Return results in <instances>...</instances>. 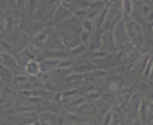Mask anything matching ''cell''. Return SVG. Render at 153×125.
<instances>
[{
  "mask_svg": "<svg viewBox=\"0 0 153 125\" xmlns=\"http://www.w3.org/2000/svg\"><path fill=\"white\" fill-rule=\"evenodd\" d=\"M125 21V27L129 35V43L132 44L135 49H139L143 46L145 41H143V32H142L141 25L138 24L134 18H127Z\"/></svg>",
  "mask_w": 153,
  "mask_h": 125,
  "instance_id": "obj_1",
  "label": "cell"
},
{
  "mask_svg": "<svg viewBox=\"0 0 153 125\" xmlns=\"http://www.w3.org/2000/svg\"><path fill=\"white\" fill-rule=\"evenodd\" d=\"M113 36H114V41L117 43V47L120 46H124L125 43L129 42V35H128V31H127V27H125V21L121 20L117 22V25L113 28Z\"/></svg>",
  "mask_w": 153,
  "mask_h": 125,
  "instance_id": "obj_2",
  "label": "cell"
},
{
  "mask_svg": "<svg viewBox=\"0 0 153 125\" xmlns=\"http://www.w3.org/2000/svg\"><path fill=\"white\" fill-rule=\"evenodd\" d=\"M102 50L110 53V54H114L117 52V43L114 41L113 36V31H105L102 32Z\"/></svg>",
  "mask_w": 153,
  "mask_h": 125,
  "instance_id": "obj_3",
  "label": "cell"
},
{
  "mask_svg": "<svg viewBox=\"0 0 153 125\" xmlns=\"http://www.w3.org/2000/svg\"><path fill=\"white\" fill-rule=\"evenodd\" d=\"M1 65L6 67V68H8L14 75L21 74V70H22L21 68V65L18 64L17 58L13 56V54H10V53H3L1 52Z\"/></svg>",
  "mask_w": 153,
  "mask_h": 125,
  "instance_id": "obj_4",
  "label": "cell"
},
{
  "mask_svg": "<svg viewBox=\"0 0 153 125\" xmlns=\"http://www.w3.org/2000/svg\"><path fill=\"white\" fill-rule=\"evenodd\" d=\"M95 70H96V65L92 61H76L73 67V74L88 75V74H92Z\"/></svg>",
  "mask_w": 153,
  "mask_h": 125,
  "instance_id": "obj_5",
  "label": "cell"
},
{
  "mask_svg": "<svg viewBox=\"0 0 153 125\" xmlns=\"http://www.w3.org/2000/svg\"><path fill=\"white\" fill-rule=\"evenodd\" d=\"M40 125H60V115L53 111H42L39 114Z\"/></svg>",
  "mask_w": 153,
  "mask_h": 125,
  "instance_id": "obj_6",
  "label": "cell"
},
{
  "mask_svg": "<svg viewBox=\"0 0 153 125\" xmlns=\"http://www.w3.org/2000/svg\"><path fill=\"white\" fill-rule=\"evenodd\" d=\"M139 11L145 22H153V4L152 1H139Z\"/></svg>",
  "mask_w": 153,
  "mask_h": 125,
  "instance_id": "obj_7",
  "label": "cell"
},
{
  "mask_svg": "<svg viewBox=\"0 0 153 125\" xmlns=\"http://www.w3.org/2000/svg\"><path fill=\"white\" fill-rule=\"evenodd\" d=\"M76 114H78L82 120H85V118H88V117H93V115H96V114H97V109H96L95 101H92V103H89V101H88V103L82 104L79 109L76 110Z\"/></svg>",
  "mask_w": 153,
  "mask_h": 125,
  "instance_id": "obj_8",
  "label": "cell"
},
{
  "mask_svg": "<svg viewBox=\"0 0 153 125\" xmlns=\"http://www.w3.org/2000/svg\"><path fill=\"white\" fill-rule=\"evenodd\" d=\"M48 39H49V33H48V31H46V29H43V31L36 32L35 35H33V36H32V42H31V43L35 44L38 49H40V50H42V49L46 46Z\"/></svg>",
  "mask_w": 153,
  "mask_h": 125,
  "instance_id": "obj_9",
  "label": "cell"
},
{
  "mask_svg": "<svg viewBox=\"0 0 153 125\" xmlns=\"http://www.w3.org/2000/svg\"><path fill=\"white\" fill-rule=\"evenodd\" d=\"M85 103H88V97L86 96H76V97L70 99L68 103L65 104V109L68 110V111H76V110L79 109L82 104H85Z\"/></svg>",
  "mask_w": 153,
  "mask_h": 125,
  "instance_id": "obj_10",
  "label": "cell"
},
{
  "mask_svg": "<svg viewBox=\"0 0 153 125\" xmlns=\"http://www.w3.org/2000/svg\"><path fill=\"white\" fill-rule=\"evenodd\" d=\"M24 70L29 77H38L40 74V63L39 61H35V60H31L28 64L25 65Z\"/></svg>",
  "mask_w": 153,
  "mask_h": 125,
  "instance_id": "obj_11",
  "label": "cell"
},
{
  "mask_svg": "<svg viewBox=\"0 0 153 125\" xmlns=\"http://www.w3.org/2000/svg\"><path fill=\"white\" fill-rule=\"evenodd\" d=\"M70 17H71V13L59 4V8H57L56 13L53 14V20H54V22H61V21H64V20L67 21Z\"/></svg>",
  "mask_w": 153,
  "mask_h": 125,
  "instance_id": "obj_12",
  "label": "cell"
},
{
  "mask_svg": "<svg viewBox=\"0 0 153 125\" xmlns=\"http://www.w3.org/2000/svg\"><path fill=\"white\" fill-rule=\"evenodd\" d=\"M86 75H81V74H70L68 77L64 78V82L68 86H74V85H81L84 82Z\"/></svg>",
  "mask_w": 153,
  "mask_h": 125,
  "instance_id": "obj_13",
  "label": "cell"
},
{
  "mask_svg": "<svg viewBox=\"0 0 153 125\" xmlns=\"http://www.w3.org/2000/svg\"><path fill=\"white\" fill-rule=\"evenodd\" d=\"M13 79H14V74H13L8 68H6V67L1 65V85L11 84Z\"/></svg>",
  "mask_w": 153,
  "mask_h": 125,
  "instance_id": "obj_14",
  "label": "cell"
},
{
  "mask_svg": "<svg viewBox=\"0 0 153 125\" xmlns=\"http://www.w3.org/2000/svg\"><path fill=\"white\" fill-rule=\"evenodd\" d=\"M1 52L3 53H13V42L10 38H7L3 32V36H1Z\"/></svg>",
  "mask_w": 153,
  "mask_h": 125,
  "instance_id": "obj_15",
  "label": "cell"
},
{
  "mask_svg": "<svg viewBox=\"0 0 153 125\" xmlns=\"http://www.w3.org/2000/svg\"><path fill=\"white\" fill-rule=\"evenodd\" d=\"M148 109H149V101L142 100L139 104V117H141L142 122L148 121Z\"/></svg>",
  "mask_w": 153,
  "mask_h": 125,
  "instance_id": "obj_16",
  "label": "cell"
},
{
  "mask_svg": "<svg viewBox=\"0 0 153 125\" xmlns=\"http://www.w3.org/2000/svg\"><path fill=\"white\" fill-rule=\"evenodd\" d=\"M131 14H132V1L124 0L123 1V20L131 18Z\"/></svg>",
  "mask_w": 153,
  "mask_h": 125,
  "instance_id": "obj_17",
  "label": "cell"
},
{
  "mask_svg": "<svg viewBox=\"0 0 153 125\" xmlns=\"http://www.w3.org/2000/svg\"><path fill=\"white\" fill-rule=\"evenodd\" d=\"M63 118H64V124H76V122L82 121V118L78 114H74V113H64Z\"/></svg>",
  "mask_w": 153,
  "mask_h": 125,
  "instance_id": "obj_18",
  "label": "cell"
},
{
  "mask_svg": "<svg viewBox=\"0 0 153 125\" xmlns=\"http://www.w3.org/2000/svg\"><path fill=\"white\" fill-rule=\"evenodd\" d=\"M89 75H91V79H92V81L102 82V81H105V79H106L107 72H106V71H103V70H100V68H96L92 74H89Z\"/></svg>",
  "mask_w": 153,
  "mask_h": 125,
  "instance_id": "obj_19",
  "label": "cell"
},
{
  "mask_svg": "<svg viewBox=\"0 0 153 125\" xmlns=\"http://www.w3.org/2000/svg\"><path fill=\"white\" fill-rule=\"evenodd\" d=\"M82 29L84 31H86V32H93V29H95V22H93L92 20H89V18H86V20L82 21Z\"/></svg>",
  "mask_w": 153,
  "mask_h": 125,
  "instance_id": "obj_20",
  "label": "cell"
},
{
  "mask_svg": "<svg viewBox=\"0 0 153 125\" xmlns=\"http://www.w3.org/2000/svg\"><path fill=\"white\" fill-rule=\"evenodd\" d=\"M113 124V111L109 110L107 113L103 114V118H102V125H111Z\"/></svg>",
  "mask_w": 153,
  "mask_h": 125,
  "instance_id": "obj_21",
  "label": "cell"
},
{
  "mask_svg": "<svg viewBox=\"0 0 153 125\" xmlns=\"http://www.w3.org/2000/svg\"><path fill=\"white\" fill-rule=\"evenodd\" d=\"M8 6L16 10H24L27 7V1H8Z\"/></svg>",
  "mask_w": 153,
  "mask_h": 125,
  "instance_id": "obj_22",
  "label": "cell"
},
{
  "mask_svg": "<svg viewBox=\"0 0 153 125\" xmlns=\"http://www.w3.org/2000/svg\"><path fill=\"white\" fill-rule=\"evenodd\" d=\"M61 95H63V99H70V97H74L78 95V89H70L65 92H61Z\"/></svg>",
  "mask_w": 153,
  "mask_h": 125,
  "instance_id": "obj_23",
  "label": "cell"
},
{
  "mask_svg": "<svg viewBox=\"0 0 153 125\" xmlns=\"http://www.w3.org/2000/svg\"><path fill=\"white\" fill-rule=\"evenodd\" d=\"M79 41H81V43H88L89 41H91V32H86V31H84L82 29V32H81V35H79Z\"/></svg>",
  "mask_w": 153,
  "mask_h": 125,
  "instance_id": "obj_24",
  "label": "cell"
},
{
  "mask_svg": "<svg viewBox=\"0 0 153 125\" xmlns=\"http://www.w3.org/2000/svg\"><path fill=\"white\" fill-rule=\"evenodd\" d=\"M85 44L84 43H81V44H78V46H76V47H74L73 50H70V52L73 53L74 56H78V54H81V53H84L85 52Z\"/></svg>",
  "mask_w": 153,
  "mask_h": 125,
  "instance_id": "obj_25",
  "label": "cell"
},
{
  "mask_svg": "<svg viewBox=\"0 0 153 125\" xmlns=\"http://www.w3.org/2000/svg\"><path fill=\"white\" fill-rule=\"evenodd\" d=\"M102 96V93L97 90V89H93L92 92H89V93H86V97L88 99H95V100H97L99 97Z\"/></svg>",
  "mask_w": 153,
  "mask_h": 125,
  "instance_id": "obj_26",
  "label": "cell"
},
{
  "mask_svg": "<svg viewBox=\"0 0 153 125\" xmlns=\"http://www.w3.org/2000/svg\"><path fill=\"white\" fill-rule=\"evenodd\" d=\"M143 47H145V54H148V53H152L153 52V43H152V41H148V42H145L143 43Z\"/></svg>",
  "mask_w": 153,
  "mask_h": 125,
  "instance_id": "obj_27",
  "label": "cell"
},
{
  "mask_svg": "<svg viewBox=\"0 0 153 125\" xmlns=\"http://www.w3.org/2000/svg\"><path fill=\"white\" fill-rule=\"evenodd\" d=\"M153 121V103L149 104V109H148V121L146 122H150Z\"/></svg>",
  "mask_w": 153,
  "mask_h": 125,
  "instance_id": "obj_28",
  "label": "cell"
},
{
  "mask_svg": "<svg viewBox=\"0 0 153 125\" xmlns=\"http://www.w3.org/2000/svg\"><path fill=\"white\" fill-rule=\"evenodd\" d=\"M1 90H3V92H1L3 97H4V96H7V95H10V93H11V89L8 88L7 85H1Z\"/></svg>",
  "mask_w": 153,
  "mask_h": 125,
  "instance_id": "obj_29",
  "label": "cell"
},
{
  "mask_svg": "<svg viewBox=\"0 0 153 125\" xmlns=\"http://www.w3.org/2000/svg\"><path fill=\"white\" fill-rule=\"evenodd\" d=\"M132 125H142V120H141V118H137V120H134V121H132Z\"/></svg>",
  "mask_w": 153,
  "mask_h": 125,
  "instance_id": "obj_30",
  "label": "cell"
},
{
  "mask_svg": "<svg viewBox=\"0 0 153 125\" xmlns=\"http://www.w3.org/2000/svg\"><path fill=\"white\" fill-rule=\"evenodd\" d=\"M79 125H91V124H89V122H81Z\"/></svg>",
  "mask_w": 153,
  "mask_h": 125,
  "instance_id": "obj_31",
  "label": "cell"
},
{
  "mask_svg": "<svg viewBox=\"0 0 153 125\" xmlns=\"http://www.w3.org/2000/svg\"><path fill=\"white\" fill-rule=\"evenodd\" d=\"M150 77L153 78V65H152V72H150Z\"/></svg>",
  "mask_w": 153,
  "mask_h": 125,
  "instance_id": "obj_32",
  "label": "cell"
},
{
  "mask_svg": "<svg viewBox=\"0 0 153 125\" xmlns=\"http://www.w3.org/2000/svg\"><path fill=\"white\" fill-rule=\"evenodd\" d=\"M148 125H153V121H150V122H148Z\"/></svg>",
  "mask_w": 153,
  "mask_h": 125,
  "instance_id": "obj_33",
  "label": "cell"
},
{
  "mask_svg": "<svg viewBox=\"0 0 153 125\" xmlns=\"http://www.w3.org/2000/svg\"><path fill=\"white\" fill-rule=\"evenodd\" d=\"M31 125H40L39 122H35V124H31Z\"/></svg>",
  "mask_w": 153,
  "mask_h": 125,
  "instance_id": "obj_34",
  "label": "cell"
},
{
  "mask_svg": "<svg viewBox=\"0 0 153 125\" xmlns=\"http://www.w3.org/2000/svg\"><path fill=\"white\" fill-rule=\"evenodd\" d=\"M65 125H79V124H65Z\"/></svg>",
  "mask_w": 153,
  "mask_h": 125,
  "instance_id": "obj_35",
  "label": "cell"
}]
</instances>
